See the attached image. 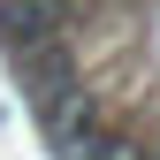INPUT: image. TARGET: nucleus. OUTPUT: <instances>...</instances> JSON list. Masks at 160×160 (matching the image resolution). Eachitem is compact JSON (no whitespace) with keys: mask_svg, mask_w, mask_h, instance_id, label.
Segmentation results:
<instances>
[{"mask_svg":"<svg viewBox=\"0 0 160 160\" xmlns=\"http://www.w3.org/2000/svg\"><path fill=\"white\" fill-rule=\"evenodd\" d=\"M122 160H145V152H137V145H130V152H122Z\"/></svg>","mask_w":160,"mask_h":160,"instance_id":"obj_2","label":"nucleus"},{"mask_svg":"<svg viewBox=\"0 0 160 160\" xmlns=\"http://www.w3.org/2000/svg\"><path fill=\"white\" fill-rule=\"evenodd\" d=\"M69 31V0H0V38H8L15 53L46 46V38Z\"/></svg>","mask_w":160,"mask_h":160,"instance_id":"obj_1","label":"nucleus"}]
</instances>
